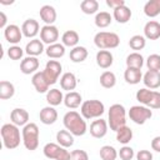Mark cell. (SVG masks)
I'll return each mask as SVG.
<instances>
[{"label":"cell","mask_w":160,"mask_h":160,"mask_svg":"<svg viewBox=\"0 0 160 160\" xmlns=\"http://www.w3.org/2000/svg\"><path fill=\"white\" fill-rule=\"evenodd\" d=\"M62 124L68 131H70L74 136H82L88 131L86 121L81 114L75 110L68 111L62 118Z\"/></svg>","instance_id":"6da1fadb"},{"label":"cell","mask_w":160,"mask_h":160,"mask_svg":"<svg viewBox=\"0 0 160 160\" xmlns=\"http://www.w3.org/2000/svg\"><path fill=\"white\" fill-rule=\"evenodd\" d=\"M0 134L2 138L4 146L9 150L16 149L20 145V141H22V136H20L19 126H16L12 122L4 124L0 129Z\"/></svg>","instance_id":"7a4b0ae2"},{"label":"cell","mask_w":160,"mask_h":160,"mask_svg":"<svg viewBox=\"0 0 160 160\" xmlns=\"http://www.w3.org/2000/svg\"><path fill=\"white\" fill-rule=\"evenodd\" d=\"M39 128L35 122H29L26 124L22 130H21V136H22V144L24 146L30 150L34 151L38 149L39 146Z\"/></svg>","instance_id":"3957f363"},{"label":"cell","mask_w":160,"mask_h":160,"mask_svg":"<svg viewBox=\"0 0 160 160\" xmlns=\"http://www.w3.org/2000/svg\"><path fill=\"white\" fill-rule=\"evenodd\" d=\"M110 129L118 131L121 126L126 125V110L121 104H112L109 109V121Z\"/></svg>","instance_id":"277c9868"},{"label":"cell","mask_w":160,"mask_h":160,"mask_svg":"<svg viewBox=\"0 0 160 160\" xmlns=\"http://www.w3.org/2000/svg\"><path fill=\"white\" fill-rule=\"evenodd\" d=\"M105 112V106L100 100L92 99V100H86L82 101L80 106V114L82 115L84 119L90 120V119H99L102 114Z\"/></svg>","instance_id":"5b68a950"},{"label":"cell","mask_w":160,"mask_h":160,"mask_svg":"<svg viewBox=\"0 0 160 160\" xmlns=\"http://www.w3.org/2000/svg\"><path fill=\"white\" fill-rule=\"evenodd\" d=\"M94 44L100 50H108V49H115L120 44V38L115 32L110 31H99L94 36Z\"/></svg>","instance_id":"8992f818"},{"label":"cell","mask_w":160,"mask_h":160,"mask_svg":"<svg viewBox=\"0 0 160 160\" xmlns=\"http://www.w3.org/2000/svg\"><path fill=\"white\" fill-rule=\"evenodd\" d=\"M42 152L49 160H70L71 158V152L66 150V148H62L55 142H48L44 146Z\"/></svg>","instance_id":"52a82bcc"},{"label":"cell","mask_w":160,"mask_h":160,"mask_svg":"<svg viewBox=\"0 0 160 160\" xmlns=\"http://www.w3.org/2000/svg\"><path fill=\"white\" fill-rule=\"evenodd\" d=\"M128 115H129V118H130L131 121H134L138 125H142V124H145L152 116V111L148 106H144V105H134V106L130 108Z\"/></svg>","instance_id":"ba28073f"},{"label":"cell","mask_w":160,"mask_h":160,"mask_svg":"<svg viewBox=\"0 0 160 160\" xmlns=\"http://www.w3.org/2000/svg\"><path fill=\"white\" fill-rule=\"evenodd\" d=\"M61 71H62V65L58 60H49L45 65V69L42 70L49 85H54L59 80Z\"/></svg>","instance_id":"9c48e42d"},{"label":"cell","mask_w":160,"mask_h":160,"mask_svg":"<svg viewBox=\"0 0 160 160\" xmlns=\"http://www.w3.org/2000/svg\"><path fill=\"white\" fill-rule=\"evenodd\" d=\"M40 40L48 45L55 44L59 40V29L55 25H44L40 30Z\"/></svg>","instance_id":"30bf717a"},{"label":"cell","mask_w":160,"mask_h":160,"mask_svg":"<svg viewBox=\"0 0 160 160\" xmlns=\"http://www.w3.org/2000/svg\"><path fill=\"white\" fill-rule=\"evenodd\" d=\"M4 36H5V40L9 44L16 45V44H19L21 41V39H22L24 35H22L21 28H19L15 24H10V25H8L4 29Z\"/></svg>","instance_id":"8fae6325"},{"label":"cell","mask_w":160,"mask_h":160,"mask_svg":"<svg viewBox=\"0 0 160 160\" xmlns=\"http://www.w3.org/2000/svg\"><path fill=\"white\" fill-rule=\"evenodd\" d=\"M108 128H109L108 121H105L104 119L99 118V119L94 120L90 124V134H91L92 138L101 139L108 134Z\"/></svg>","instance_id":"7c38bea8"},{"label":"cell","mask_w":160,"mask_h":160,"mask_svg":"<svg viewBox=\"0 0 160 160\" xmlns=\"http://www.w3.org/2000/svg\"><path fill=\"white\" fill-rule=\"evenodd\" d=\"M41 28L38 22V20L35 19H28L22 22L21 25V31H22V35L25 38H31V39H35V36L40 32Z\"/></svg>","instance_id":"4fadbf2b"},{"label":"cell","mask_w":160,"mask_h":160,"mask_svg":"<svg viewBox=\"0 0 160 160\" xmlns=\"http://www.w3.org/2000/svg\"><path fill=\"white\" fill-rule=\"evenodd\" d=\"M39 59L35 56H26L21 60L20 62V71L25 75H30V74H35L38 72L36 70L39 69Z\"/></svg>","instance_id":"5bb4252c"},{"label":"cell","mask_w":160,"mask_h":160,"mask_svg":"<svg viewBox=\"0 0 160 160\" xmlns=\"http://www.w3.org/2000/svg\"><path fill=\"white\" fill-rule=\"evenodd\" d=\"M31 84L35 88V90L38 92H40V94H44V92L49 91V86L50 85H49V82H48V80H46V78H45L42 71H38V72H35L32 75Z\"/></svg>","instance_id":"9a60e30c"},{"label":"cell","mask_w":160,"mask_h":160,"mask_svg":"<svg viewBox=\"0 0 160 160\" xmlns=\"http://www.w3.org/2000/svg\"><path fill=\"white\" fill-rule=\"evenodd\" d=\"M10 120L16 126H25L29 124V112L22 108H15L10 114Z\"/></svg>","instance_id":"2e32d148"},{"label":"cell","mask_w":160,"mask_h":160,"mask_svg":"<svg viewBox=\"0 0 160 160\" xmlns=\"http://www.w3.org/2000/svg\"><path fill=\"white\" fill-rule=\"evenodd\" d=\"M142 82L150 90L160 88V71L148 70L142 76Z\"/></svg>","instance_id":"e0dca14e"},{"label":"cell","mask_w":160,"mask_h":160,"mask_svg":"<svg viewBox=\"0 0 160 160\" xmlns=\"http://www.w3.org/2000/svg\"><path fill=\"white\" fill-rule=\"evenodd\" d=\"M39 118H40V121L45 125H51L54 124L56 120H58V111L55 110L54 106H45L40 110V114H39Z\"/></svg>","instance_id":"ac0fdd59"},{"label":"cell","mask_w":160,"mask_h":160,"mask_svg":"<svg viewBox=\"0 0 160 160\" xmlns=\"http://www.w3.org/2000/svg\"><path fill=\"white\" fill-rule=\"evenodd\" d=\"M144 36L149 40H158L160 38V22L150 20L144 26Z\"/></svg>","instance_id":"d6986e66"},{"label":"cell","mask_w":160,"mask_h":160,"mask_svg":"<svg viewBox=\"0 0 160 160\" xmlns=\"http://www.w3.org/2000/svg\"><path fill=\"white\" fill-rule=\"evenodd\" d=\"M39 15L45 25H54V22L56 21V10L51 5H42L40 8Z\"/></svg>","instance_id":"ffe728a7"},{"label":"cell","mask_w":160,"mask_h":160,"mask_svg":"<svg viewBox=\"0 0 160 160\" xmlns=\"http://www.w3.org/2000/svg\"><path fill=\"white\" fill-rule=\"evenodd\" d=\"M44 42L40 39H31L25 46V52L28 54V56L38 58L44 52Z\"/></svg>","instance_id":"44dd1931"},{"label":"cell","mask_w":160,"mask_h":160,"mask_svg":"<svg viewBox=\"0 0 160 160\" xmlns=\"http://www.w3.org/2000/svg\"><path fill=\"white\" fill-rule=\"evenodd\" d=\"M76 85H78V79H76L74 72L68 71V72H64L61 75V78H60V86H61L62 90H66L68 92H70V91H72L76 88Z\"/></svg>","instance_id":"7402d4cb"},{"label":"cell","mask_w":160,"mask_h":160,"mask_svg":"<svg viewBox=\"0 0 160 160\" xmlns=\"http://www.w3.org/2000/svg\"><path fill=\"white\" fill-rule=\"evenodd\" d=\"M114 62V56L109 50H99L96 52V64L101 69H109Z\"/></svg>","instance_id":"603a6c76"},{"label":"cell","mask_w":160,"mask_h":160,"mask_svg":"<svg viewBox=\"0 0 160 160\" xmlns=\"http://www.w3.org/2000/svg\"><path fill=\"white\" fill-rule=\"evenodd\" d=\"M124 79L128 84L130 85H136L142 80V74L141 69H135V68H126L124 72Z\"/></svg>","instance_id":"cb8c5ba5"},{"label":"cell","mask_w":160,"mask_h":160,"mask_svg":"<svg viewBox=\"0 0 160 160\" xmlns=\"http://www.w3.org/2000/svg\"><path fill=\"white\" fill-rule=\"evenodd\" d=\"M112 18L119 22V24H126L131 19V10L126 5L120 6L112 11Z\"/></svg>","instance_id":"d4e9b609"},{"label":"cell","mask_w":160,"mask_h":160,"mask_svg":"<svg viewBox=\"0 0 160 160\" xmlns=\"http://www.w3.org/2000/svg\"><path fill=\"white\" fill-rule=\"evenodd\" d=\"M64 104L66 108L69 109H76L79 106H81L82 104V98L79 92L76 91H70L64 96Z\"/></svg>","instance_id":"484cf974"},{"label":"cell","mask_w":160,"mask_h":160,"mask_svg":"<svg viewBox=\"0 0 160 160\" xmlns=\"http://www.w3.org/2000/svg\"><path fill=\"white\" fill-rule=\"evenodd\" d=\"M56 141L60 146L68 149V148L74 145V135L70 131H68L66 129L65 130H59L56 132Z\"/></svg>","instance_id":"4316f807"},{"label":"cell","mask_w":160,"mask_h":160,"mask_svg":"<svg viewBox=\"0 0 160 160\" xmlns=\"http://www.w3.org/2000/svg\"><path fill=\"white\" fill-rule=\"evenodd\" d=\"M79 40H80V36L75 30H66L61 36V44L64 46H69V48L78 46Z\"/></svg>","instance_id":"83f0119b"},{"label":"cell","mask_w":160,"mask_h":160,"mask_svg":"<svg viewBox=\"0 0 160 160\" xmlns=\"http://www.w3.org/2000/svg\"><path fill=\"white\" fill-rule=\"evenodd\" d=\"M89 52H88V49L85 46H75L70 50V60L72 62H82L86 60Z\"/></svg>","instance_id":"f1b7e54d"},{"label":"cell","mask_w":160,"mask_h":160,"mask_svg":"<svg viewBox=\"0 0 160 160\" xmlns=\"http://www.w3.org/2000/svg\"><path fill=\"white\" fill-rule=\"evenodd\" d=\"M64 96L61 90L59 89H50L48 92H46V101L50 106H58L60 105L61 102H64Z\"/></svg>","instance_id":"f546056e"},{"label":"cell","mask_w":160,"mask_h":160,"mask_svg":"<svg viewBox=\"0 0 160 160\" xmlns=\"http://www.w3.org/2000/svg\"><path fill=\"white\" fill-rule=\"evenodd\" d=\"M45 52L50 59H60L65 55V46L60 42H55L52 45H49L45 49Z\"/></svg>","instance_id":"4dcf8cb0"},{"label":"cell","mask_w":160,"mask_h":160,"mask_svg":"<svg viewBox=\"0 0 160 160\" xmlns=\"http://www.w3.org/2000/svg\"><path fill=\"white\" fill-rule=\"evenodd\" d=\"M126 68H135V69H141L144 65V58L140 52H131L126 56Z\"/></svg>","instance_id":"1f68e13d"},{"label":"cell","mask_w":160,"mask_h":160,"mask_svg":"<svg viewBox=\"0 0 160 160\" xmlns=\"http://www.w3.org/2000/svg\"><path fill=\"white\" fill-rule=\"evenodd\" d=\"M15 94V86L12 82L2 80L0 81V99L1 100H8L11 99Z\"/></svg>","instance_id":"d6a6232c"},{"label":"cell","mask_w":160,"mask_h":160,"mask_svg":"<svg viewBox=\"0 0 160 160\" xmlns=\"http://www.w3.org/2000/svg\"><path fill=\"white\" fill-rule=\"evenodd\" d=\"M144 14L148 18H155L160 14V0H149L144 5Z\"/></svg>","instance_id":"836d02e7"},{"label":"cell","mask_w":160,"mask_h":160,"mask_svg":"<svg viewBox=\"0 0 160 160\" xmlns=\"http://www.w3.org/2000/svg\"><path fill=\"white\" fill-rule=\"evenodd\" d=\"M112 21V15H110V12L108 11H100L95 15V19H94V22L98 28L100 29H104V28H108Z\"/></svg>","instance_id":"e575fe53"},{"label":"cell","mask_w":160,"mask_h":160,"mask_svg":"<svg viewBox=\"0 0 160 160\" xmlns=\"http://www.w3.org/2000/svg\"><path fill=\"white\" fill-rule=\"evenodd\" d=\"M116 140H118L120 144H122V145L129 144V142L132 140V130H131L129 126H126V125L121 126V128L116 131Z\"/></svg>","instance_id":"d590c367"},{"label":"cell","mask_w":160,"mask_h":160,"mask_svg":"<svg viewBox=\"0 0 160 160\" xmlns=\"http://www.w3.org/2000/svg\"><path fill=\"white\" fill-rule=\"evenodd\" d=\"M100 85L105 89H111L116 85V76L112 71H104L101 75H100Z\"/></svg>","instance_id":"8d00e7d4"},{"label":"cell","mask_w":160,"mask_h":160,"mask_svg":"<svg viewBox=\"0 0 160 160\" xmlns=\"http://www.w3.org/2000/svg\"><path fill=\"white\" fill-rule=\"evenodd\" d=\"M80 9L84 14L86 15H92V14H98L99 10V2L96 0H84L80 4Z\"/></svg>","instance_id":"74e56055"},{"label":"cell","mask_w":160,"mask_h":160,"mask_svg":"<svg viewBox=\"0 0 160 160\" xmlns=\"http://www.w3.org/2000/svg\"><path fill=\"white\" fill-rule=\"evenodd\" d=\"M152 94H154V90H150L148 88H142L140 90L136 91V100L144 105V106H148L151 98H152Z\"/></svg>","instance_id":"f35d334b"},{"label":"cell","mask_w":160,"mask_h":160,"mask_svg":"<svg viewBox=\"0 0 160 160\" xmlns=\"http://www.w3.org/2000/svg\"><path fill=\"white\" fill-rule=\"evenodd\" d=\"M99 154H100V158L102 160H116V158L119 156L116 149L114 146H111V145H104V146H101Z\"/></svg>","instance_id":"ab89813d"},{"label":"cell","mask_w":160,"mask_h":160,"mask_svg":"<svg viewBox=\"0 0 160 160\" xmlns=\"http://www.w3.org/2000/svg\"><path fill=\"white\" fill-rule=\"evenodd\" d=\"M145 45H146V39H145V36H142V35H134V36H131L130 40H129V46H130L132 50H135L136 52H138L139 50H142V49L145 48Z\"/></svg>","instance_id":"60d3db41"},{"label":"cell","mask_w":160,"mask_h":160,"mask_svg":"<svg viewBox=\"0 0 160 160\" xmlns=\"http://www.w3.org/2000/svg\"><path fill=\"white\" fill-rule=\"evenodd\" d=\"M146 66L149 70L152 71H160V55L151 54L146 59Z\"/></svg>","instance_id":"b9f144b4"},{"label":"cell","mask_w":160,"mask_h":160,"mask_svg":"<svg viewBox=\"0 0 160 160\" xmlns=\"http://www.w3.org/2000/svg\"><path fill=\"white\" fill-rule=\"evenodd\" d=\"M24 55V49H21L19 45H11L8 49V56L11 60H20Z\"/></svg>","instance_id":"7bdbcfd3"},{"label":"cell","mask_w":160,"mask_h":160,"mask_svg":"<svg viewBox=\"0 0 160 160\" xmlns=\"http://www.w3.org/2000/svg\"><path fill=\"white\" fill-rule=\"evenodd\" d=\"M118 155L120 156L121 160H132V158L135 156V152H134V149H132L131 146L124 145V146L118 151Z\"/></svg>","instance_id":"ee69618b"},{"label":"cell","mask_w":160,"mask_h":160,"mask_svg":"<svg viewBox=\"0 0 160 160\" xmlns=\"http://www.w3.org/2000/svg\"><path fill=\"white\" fill-rule=\"evenodd\" d=\"M70 160H89V155H88V152L85 150L76 149V150H72L71 151Z\"/></svg>","instance_id":"f6af8a7d"},{"label":"cell","mask_w":160,"mask_h":160,"mask_svg":"<svg viewBox=\"0 0 160 160\" xmlns=\"http://www.w3.org/2000/svg\"><path fill=\"white\" fill-rule=\"evenodd\" d=\"M148 108H150V109H160V92L159 91H155L154 90L152 98H151Z\"/></svg>","instance_id":"bcb514c9"},{"label":"cell","mask_w":160,"mask_h":160,"mask_svg":"<svg viewBox=\"0 0 160 160\" xmlns=\"http://www.w3.org/2000/svg\"><path fill=\"white\" fill-rule=\"evenodd\" d=\"M135 156L136 160H152V154L149 150H139Z\"/></svg>","instance_id":"7dc6e473"},{"label":"cell","mask_w":160,"mask_h":160,"mask_svg":"<svg viewBox=\"0 0 160 160\" xmlns=\"http://www.w3.org/2000/svg\"><path fill=\"white\" fill-rule=\"evenodd\" d=\"M106 5L109 8H111L112 10H115V9H118L120 6H124L126 4H125V0H106Z\"/></svg>","instance_id":"c3c4849f"},{"label":"cell","mask_w":160,"mask_h":160,"mask_svg":"<svg viewBox=\"0 0 160 160\" xmlns=\"http://www.w3.org/2000/svg\"><path fill=\"white\" fill-rule=\"evenodd\" d=\"M151 149L156 152H160V135L159 136H155L152 140H151Z\"/></svg>","instance_id":"681fc988"},{"label":"cell","mask_w":160,"mask_h":160,"mask_svg":"<svg viewBox=\"0 0 160 160\" xmlns=\"http://www.w3.org/2000/svg\"><path fill=\"white\" fill-rule=\"evenodd\" d=\"M6 22H8V18H6L5 12L4 11H0V29H5L8 26Z\"/></svg>","instance_id":"f907efd6"}]
</instances>
